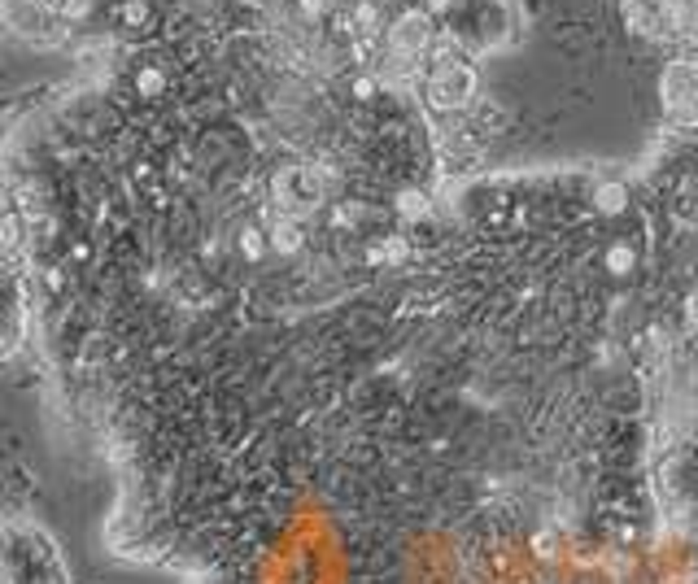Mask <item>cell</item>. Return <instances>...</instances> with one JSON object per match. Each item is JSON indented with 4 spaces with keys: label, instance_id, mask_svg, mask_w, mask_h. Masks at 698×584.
Masks as SVG:
<instances>
[{
    "label": "cell",
    "instance_id": "cell-9",
    "mask_svg": "<svg viewBox=\"0 0 698 584\" xmlns=\"http://www.w3.org/2000/svg\"><path fill=\"white\" fill-rule=\"evenodd\" d=\"M162 88H166V74L157 71V66L136 71V92H140V97H162Z\"/></svg>",
    "mask_w": 698,
    "mask_h": 584
},
{
    "label": "cell",
    "instance_id": "cell-11",
    "mask_svg": "<svg viewBox=\"0 0 698 584\" xmlns=\"http://www.w3.org/2000/svg\"><path fill=\"white\" fill-rule=\"evenodd\" d=\"M401 258H406V240L401 236H393L389 244H375L367 253V262H401Z\"/></svg>",
    "mask_w": 698,
    "mask_h": 584
},
{
    "label": "cell",
    "instance_id": "cell-2",
    "mask_svg": "<svg viewBox=\"0 0 698 584\" xmlns=\"http://www.w3.org/2000/svg\"><path fill=\"white\" fill-rule=\"evenodd\" d=\"M432 18L420 14V9H410V14H401L398 23L389 26V52L393 57H420V52L432 44Z\"/></svg>",
    "mask_w": 698,
    "mask_h": 584
},
{
    "label": "cell",
    "instance_id": "cell-12",
    "mask_svg": "<svg viewBox=\"0 0 698 584\" xmlns=\"http://www.w3.org/2000/svg\"><path fill=\"white\" fill-rule=\"evenodd\" d=\"M401 214H424V196H420V193H401Z\"/></svg>",
    "mask_w": 698,
    "mask_h": 584
},
{
    "label": "cell",
    "instance_id": "cell-3",
    "mask_svg": "<svg viewBox=\"0 0 698 584\" xmlns=\"http://www.w3.org/2000/svg\"><path fill=\"white\" fill-rule=\"evenodd\" d=\"M655 26L676 44H698V0H659Z\"/></svg>",
    "mask_w": 698,
    "mask_h": 584
},
{
    "label": "cell",
    "instance_id": "cell-5",
    "mask_svg": "<svg viewBox=\"0 0 698 584\" xmlns=\"http://www.w3.org/2000/svg\"><path fill=\"white\" fill-rule=\"evenodd\" d=\"M267 236H271V249H275V253H284V258L301 253V244H306V236H301V222L293 219V214H279V219L267 227Z\"/></svg>",
    "mask_w": 698,
    "mask_h": 584
},
{
    "label": "cell",
    "instance_id": "cell-6",
    "mask_svg": "<svg viewBox=\"0 0 698 584\" xmlns=\"http://www.w3.org/2000/svg\"><path fill=\"white\" fill-rule=\"evenodd\" d=\"M624 205H628V188H624L620 179H607V184L594 188V210H599V214L616 219V214H624Z\"/></svg>",
    "mask_w": 698,
    "mask_h": 584
},
{
    "label": "cell",
    "instance_id": "cell-7",
    "mask_svg": "<svg viewBox=\"0 0 698 584\" xmlns=\"http://www.w3.org/2000/svg\"><path fill=\"white\" fill-rule=\"evenodd\" d=\"M267 249H271V236H267V231H258V227H245V231H241V253H245L250 262L267 258Z\"/></svg>",
    "mask_w": 698,
    "mask_h": 584
},
{
    "label": "cell",
    "instance_id": "cell-13",
    "mask_svg": "<svg viewBox=\"0 0 698 584\" xmlns=\"http://www.w3.org/2000/svg\"><path fill=\"white\" fill-rule=\"evenodd\" d=\"M354 92H358V97L367 100V97H372V92H375V83H372V79H358V83H354Z\"/></svg>",
    "mask_w": 698,
    "mask_h": 584
},
{
    "label": "cell",
    "instance_id": "cell-14",
    "mask_svg": "<svg viewBox=\"0 0 698 584\" xmlns=\"http://www.w3.org/2000/svg\"><path fill=\"white\" fill-rule=\"evenodd\" d=\"M52 5H57L61 14H79V9H83V0H52Z\"/></svg>",
    "mask_w": 698,
    "mask_h": 584
},
{
    "label": "cell",
    "instance_id": "cell-15",
    "mask_svg": "<svg viewBox=\"0 0 698 584\" xmlns=\"http://www.w3.org/2000/svg\"><path fill=\"white\" fill-rule=\"evenodd\" d=\"M301 9H306V14H319V9H324V0H301Z\"/></svg>",
    "mask_w": 698,
    "mask_h": 584
},
{
    "label": "cell",
    "instance_id": "cell-8",
    "mask_svg": "<svg viewBox=\"0 0 698 584\" xmlns=\"http://www.w3.org/2000/svg\"><path fill=\"white\" fill-rule=\"evenodd\" d=\"M633 262H637V253H633V244L616 240V244H611V249H607V270H611V275H628V270H633Z\"/></svg>",
    "mask_w": 698,
    "mask_h": 584
},
{
    "label": "cell",
    "instance_id": "cell-1",
    "mask_svg": "<svg viewBox=\"0 0 698 584\" xmlns=\"http://www.w3.org/2000/svg\"><path fill=\"white\" fill-rule=\"evenodd\" d=\"M476 97V74L463 66V61H441L432 79H428V105L441 109V114H454V109H467Z\"/></svg>",
    "mask_w": 698,
    "mask_h": 584
},
{
    "label": "cell",
    "instance_id": "cell-4",
    "mask_svg": "<svg viewBox=\"0 0 698 584\" xmlns=\"http://www.w3.org/2000/svg\"><path fill=\"white\" fill-rule=\"evenodd\" d=\"M275 196H279L284 214H293L301 201H310V196H315V179L301 171V166H288V171L275 174ZM293 219H297V214H293Z\"/></svg>",
    "mask_w": 698,
    "mask_h": 584
},
{
    "label": "cell",
    "instance_id": "cell-10",
    "mask_svg": "<svg viewBox=\"0 0 698 584\" xmlns=\"http://www.w3.org/2000/svg\"><path fill=\"white\" fill-rule=\"evenodd\" d=\"M149 18H153V9L145 0H127V5H118V23L123 26H145Z\"/></svg>",
    "mask_w": 698,
    "mask_h": 584
}]
</instances>
